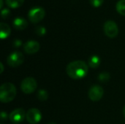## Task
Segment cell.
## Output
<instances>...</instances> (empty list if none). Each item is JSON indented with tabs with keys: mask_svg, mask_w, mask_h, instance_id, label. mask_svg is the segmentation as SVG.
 <instances>
[{
	"mask_svg": "<svg viewBox=\"0 0 125 124\" xmlns=\"http://www.w3.org/2000/svg\"><path fill=\"white\" fill-rule=\"evenodd\" d=\"M66 72L70 78L74 80H81L88 75L89 66L83 61H74L67 64L66 67Z\"/></svg>",
	"mask_w": 125,
	"mask_h": 124,
	"instance_id": "1",
	"label": "cell"
},
{
	"mask_svg": "<svg viewBox=\"0 0 125 124\" xmlns=\"http://www.w3.org/2000/svg\"><path fill=\"white\" fill-rule=\"evenodd\" d=\"M17 94L15 86L11 83H4L0 87V101L2 103H9L14 100Z\"/></svg>",
	"mask_w": 125,
	"mask_h": 124,
	"instance_id": "2",
	"label": "cell"
},
{
	"mask_svg": "<svg viewBox=\"0 0 125 124\" xmlns=\"http://www.w3.org/2000/svg\"><path fill=\"white\" fill-rule=\"evenodd\" d=\"M37 87L36 80L32 77H27L24 78L21 83V91L25 94H31L35 91Z\"/></svg>",
	"mask_w": 125,
	"mask_h": 124,
	"instance_id": "3",
	"label": "cell"
},
{
	"mask_svg": "<svg viewBox=\"0 0 125 124\" xmlns=\"http://www.w3.org/2000/svg\"><path fill=\"white\" fill-rule=\"evenodd\" d=\"M45 15V11L42 7L31 8L28 12V18L32 23H37L41 21Z\"/></svg>",
	"mask_w": 125,
	"mask_h": 124,
	"instance_id": "4",
	"label": "cell"
},
{
	"mask_svg": "<svg viewBox=\"0 0 125 124\" xmlns=\"http://www.w3.org/2000/svg\"><path fill=\"white\" fill-rule=\"evenodd\" d=\"M24 61V56L21 52L15 51L9 55L7 58V64L11 67H18Z\"/></svg>",
	"mask_w": 125,
	"mask_h": 124,
	"instance_id": "5",
	"label": "cell"
},
{
	"mask_svg": "<svg viewBox=\"0 0 125 124\" xmlns=\"http://www.w3.org/2000/svg\"><path fill=\"white\" fill-rule=\"evenodd\" d=\"M104 32L109 38H115L119 34L118 25L114 20H108L104 23L103 26Z\"/></svg>",
	"mask_w": 125,
	"mask_h": 124,
	"instance_id": "6",
	"label": "cell"
},
{
	"mask_svg": "<svg viewBox=\"0 0 125 124\" xmlns=\"http://www.w3.org/2000/svg\"><path fill=\"white\" fill-rule=\"evenodd\" d=\"M104 95V89L98 85L92 86L88 92V96L92 102H99Z\"/></svg>",
	"mask_w": 125,
	"mask_h": 124,
	"instance_id": "7",
	"label": "cell"
},
{
	"mask_svg": "<svg viewBox=\"0 0 125 124\" xmlns=\"http://www.w3.org/2000/svg\"><path fill=\"white\" fill-rule=\"evenodd\" d=\"M26 119L30 124H37L42 120V113L37 108H31L26 112Z\"/></svg>",
	"mask_w": 125,
	"mask_h": 124,
	"instance_id": "8",
	"label": "cell"
},
{
	"mask_svg": "<svg viewBox=\"0 0 125 124\" xmlns=\"http://www.w3.org/2000/svg\"><path fill=\"white\" fill-rule=\"evenodd\" d=\"M25 110L22 108H17L12 110L9 115L10 121L14 124H18L22 123L26 118Z\"/></svg>",
	"mask_w": 125,
	"mask_h": 124,
	"instance_id": "9",
	"label": "cell"
},
{
	"mask_svg": "<svg viewBox=\"0 0 125 124\" xmlns=\"http://www.w3.org/2000/svg\"><path fill=\"white\" fill-rule=\"evenodd\" d=\"M40 48V45L38 42L35 40H29L24 43L23 50L27 54H34L39 51Z\"/></svg>",
	"mask_w": 125,
	"mask_h": 124,
	"instance_id": "10",
	"label": "cell"
},
{
	"mask_svg": "<svg viewBox=\"0 0 125 124\" xmlns=\"http://www.w3.org/2000/svg\"><path fill=\"white\" fill-rule=\"evenodd\" d=\"M12 25L15 29L22 31V30H24L27 28L28 22L26 19H24L23 18H16L13 20Z\"/></svg>",
	"mask_w": 125,
	"mask_h": 124,
	"instance_id": "11",
	"label": "cell"
},
{
	"mask_svg": "<svg viewBox=\"0 0 125 124\" xmlns=\"http://www.w3.org/2000/svg\"><path fill=\"white\" fill-rule=\"evenodd\" d=\"M0 37L1 39H4L7 38L11 33V29L10 26L5 23H0Z\"/></svg>",
	"mask_w": 125,
	"mask_h": 124,
	"instance_id": "12",
	"label": "cell"
},
{
	"mask_svg": "<svg viewBox=\"0 0 125 124\" xmlns=\"http://www.w3.org/2000/svg\"><path fill=\"white\" fill-rule=\"evenodd\" d=\"M100 58L97 55L92 56L88 61V66L92 69H97L100 65Z\"/></svg>",
	"mask_w": 125,
	"mask_h": 124,
	"instance_id": "13",
	"label": "cell"
},
{
	"mask_svg": "<svg viewBox=\"0 0 125 124\" xmlns=\"http://www.w3.org/2000/svg\"><path fill=\"white\" fill-rule=\"evenodd\" d=\"M24 2V0H6L7 5L10 8H18Z\"/></svg>",
	"mask_w": 125,
	"mask_h": 124,
	"instance_id": "14",
	"label": "cell"
},
{
	"mask_svg": "<svg viewBox=\"0 0 125 124\" xmlns=\"http://www.w3.org/2000/svg\"><path fill=\"white\" fill-rule=\"evenodd\" d=\"M116 8L120 15L125 16V0H119L116 4Z\"/></svg>",
	"mask_w": 125,
	"mask_h": 124,
	"instance_id": "15",
	"label": "cell"
},
{
	"mask_svg": "<svg viewBox=\"0 0 125 124\" xmlns=\"http://www.w3.org/2000/svg\"><path fill=\"white\" fill-rule=\"evenodd\" d=\"M37 99L41 102H45L48 99V93L45 89H40L38 91L37 94Z\"/></svg>",
	"mask_w": 125,
	"mask_h": 124,
	"instance_id": "16",
	"label": "cell"
},
{
	"mask_svg": "<svg viewBox=\"0 0 125 124\" xmlns=\"http://www.w3.org/2000/svg\"><path fill=\"white\" fill-rule=\"evenodd\" d=\"M110 78H111L110 74L108 72H106L100 73L97 77V80L99 81H100L101 83H107L110 80Z\"/></svg>",
	"mask_w": 125,
	"mask_h": 124,
	"instance_id": "17",
	"label": "cell"
},
{
	"mask_svg": "<svg viewBox=\"0 0 125 124\" xmlns=\"http://www.w3.org/2000/svg\"><path fill=\"white\" fill-rule=\"evenodd\" d=\"M47 31H46V29L42 26H38L35 28V33L38 35V36H44L45 34H46Z\"/></svg>",
	"mask_w": 125,
	"mask_h": 124,
	"instance_id": "18",
	"label": "cell"
},
{
	"mask_svg": "<svg viewBox=\"0 0 125 124\" xmlns=\"http://www.w3.org/2000/svg\"><path fill=\"white\" fill-rule=\"evenodd\" d=\"M104 0H90V3L93 7H98L101 6L103 3Z\"/></svg>",
	"mask_w": 125,
	"mask_h": 124,
	"instance_id": "19",
	"label": "cell"
},
{
	"mask_svg": "<svg viewBox=\"0 0 125 124\" xmlns=\"http://www.w3.org/2000/svg\"><path fill=\"white\" fill-rule=\"evenodd\" d=\"M10 14V10L7 8H5V9H3L1 10V17L2 18L4 19H6Z\"/></svg>",
	"mask_w": 125,
	"mask_h": 124,
	"instance_id": "20",
	"label": "cell"
},
{
	"mask_svg": "<svg viewBox=\"0 0 125 124\" xmlns=\"http://www.w3.org/2000/svg\"><path fill=\"white\" fill-rule=\"evenodd\" d=\"M8 118H9V116L7 115V113L4 112V111H1V120L2 121H6Z\"/></svg>",
	"mask_w": 125,
	"mask_h": 124,
	"instance_id": "21",
	"label": "cell"
},
{
	"mask_svg": "<svg viewBox=\"0 0 125 124\" xmlns=\"http://www.w3.org/2000/svg\"><path fill=\"white\" fill-rule=\"evenodd\" d=\"M13 45H14V46L15 48H18L22 45V42H21V41L20 39H15L14 41V42H13Z\"/></svg>",
	"mask_w": 125,
	"mask_h": 124,
	"instance_id": "22",
	"label": "cell"
},
{
	"mask_svg": "<svg viewBox=\"0 0 125 124\" xmlns=\"http://www.w3.org/2000/svg\"><path fill=\"white\" fill-rule=\"evenodd\" d=\"M0 67H1V70H0L1 72H0V73L2 74L3 72H4V65H3L2 63H0Z\"/></svg>",
	"mask_w": 125,
	"mask_h": 124,
	"instance_id": "23",
	"label": "cell"
},
{
	"mask_svg": "<svg viewBox=\"0 0 125 124\" xmlns=\"http://www.w3.org/2000/svg\"><path fill=\"white\" fill-rule=\"evenodd\" d=\"M3 0H0V8L1 9H2V7H3Z\"/></svg>",
	"mask_w": 125,
	"mask_h": 124,
	"instance_id": "24",
	"label": "cell"
},
{
	"mask_svg": "<svg viewBox=\"0 0 125 124\" xmlns=\"http://www.w3.org/2000/svg\"><path fill=\"white\" fill-rule=\"evenodd\" d=\"M123 115H124V116L125 117V105L124 106V107H123Z\"/></svg>",
	"mask_w": 125,
	"mask_h": 124,
	"instance_id": "25",
	"label": "cell"
},
{
	"mask_svg": "<svg viewBox=\"0 0 125 124\" xmlns=\"http://www.w3.org/2000/svg\"><path fill=\"white\" fill-rule=\"evenodd\" d=\"M48 124H56V123H54V122H50V123H48Z\"/></svg>",
	"mask_w": 125,
	"mask_h": 124,
	"instance_id": "26",
	"label": "cell"
},
{
	"mask_svg": "<svg viewBox=\"0 0 125 124\" xmlns=\"http://www.w3.org/2000/svg\"></svg>",
	"mask_w": 125,
	"mask_h": 124,
	"instance_id": "27",
	"label": "cell"
}]
</instances>
